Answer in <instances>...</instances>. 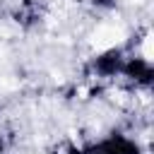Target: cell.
Returning <instances> with one entry per match:
<instances>
[{"mask_svg":"<svg viewBox=\"0 0 154 154\" xmlns=\"http://www.w3.org/2000/svg\"><path fill=\"white\" fill-rule=\"evenodd\" d=\"M0 154H5V144H2V140H0Z\"/></svg>","mask_w":154,"mask_h":154,"instance_id":"cell-1","label":"cell"}]
</instances>
